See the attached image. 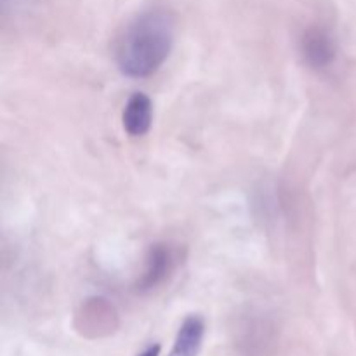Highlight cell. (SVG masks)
Masks as SVG:
<instances>
[{
	"label": "cell",
	"mask_w": 356,
	"mask_h": 356,
	"mask_svg": "<svg viewBox=\"0 0 356 356\" xmlns=\"http://www.w3.org/2000/svg\"><path fill=\"white\" fill-rule=\"evenodd\" d=\"M174 45V19L167 10L152 9L136 16L115 47L117 66L125 76L146 79L162 68Z\"/></svg>",
	"instance_id": "6da1fadb"
},
{
	"label": "cell",
	"mask_w": 356,
	"mask_h": 356,
	"mask_svg": "<svg viewBox=\"0 0 356 356\" xmlns=\"http://www.w3.org/2000/svg\"><path fill=\"white\" fill-rule=\"evenodd\" d=\"M301 54L309 68L322 72L330 68L337 58V44L327 28L312 26L301 37Z\"/></svg>",
	"instance_id": "7a4b0ae2"
},
{
	"label": "cell",
	"mask_w": 356,
	"mask_h": 356,
	"mask_svg": "<svg viewBox=\"0 0 356 356\" xmlns=\"http://www.w3.org/2000/svg\"><path fill=\"white\" fill-rule=\"evenodd\" d=\"M153 122V103L145 92H134L127 99L122 113V124L125 132L132 138L148 134Z\"/></svg>",
	"instance_id": "3957f363"
},
{
	"label": "cell",
	"mask_w": 356,
	"mask_h": 356,
	"mask_svg": "<svg viewBox=\"0 0 356 356\" xmlns=\"http://www.w3.org/2000/svg\"><path fill=\"white\" fill-rule=\"evenodd\" d=\"M172 250L165 243H156L149 249L148 259H146V268L143 271V277L139 280L138 287L141 291H152L156 285L165 280L167 275L172 270Z\"/></svg>",
	"instance_id": "277c9868"
},
{
	"label": "cell",
	"mask_w": 356,
	"mask_h": 356,
	"mask_svg": "<svg viewBox=\"0 0 356 356\" xmlns=\"http://www.w3.org/2000/svg\"><path fill=\"white\" fill-rule=\"evenodd\" d=\"M205 337V320L190 315L183 320L169 356H198Z\"/></svg>",
	"instance_id": "5b68a950"
},
{
	"label": "cell",
	"mask_w": 356,
	"mask_h": 356,
	"mask_svg": "<svg viewBox=\"0 0 356 356\" xmlns=\"http://www.w3.org/2000/svg\"><path fill=\"white\" fill-rule=\"evenodd\" d=\"M160 351H162V346H160V344H149V346L145 348L138 356H160Z\"/></svg>",
	"instance_id": "8992f818"
}]
</instances>
